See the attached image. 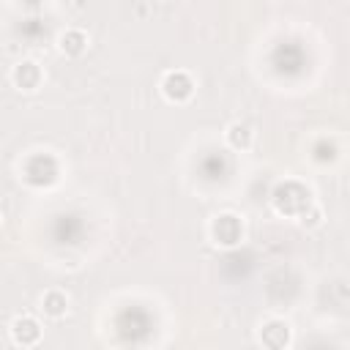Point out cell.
<instances>
[{
	"label": "cell",
	"instance_id": "1",
	"mask_svg": "<svg viewBox=\"0 0 350 350\" xmlns=\"http://www.w3.org/2000/svg\"><path fill=\"white\" fill-rule=\"evenodd\" d=\"M19 178L27 183V186H36V189H49L60 180V161L55 153L49 150H36V153H27L22 161H19Z\"/></svg>",
	"mask_w": 350,
	"mask_h": 350
},
{
	"label": "cell",
	"instance_id": "2",
	"mask_svg": "<svg viewBox=\"0 0 350 350\" xmlns=\"http://www.w3.org/2000/svg\"><path fill=\"white\" fill-rule=\"evenodd\" d=\"M271 202H273V211H276V213L298 219V216H301V213H304L314 200H312V191H309L301 180L287 178V180H282V183L273 189Z\"/></svg>",
	"mask_w": 350,
	"mask_h": 350
},
{
	"label": "cell",
	"instance_id": "3",
	"mask_svg": "<svg viewBox=\"0 0 350 350\" xmlns=\"http://www.w3.org/2000/svg\"><path fill=\"white\" fill-rule=\"evenodd\" d=\"M208 238L219 249H235L246 238V224H243V219L238 213L221 211V213L211 216V221H208Z\"/></svg>",
	"mask_w": 350,
	"mask_h": 350
},
{
	"label": "cell",
	"instance_id": "4",
	"mask_svg": "<svg viewBox=\"0 0 350 350\" xmlns=\"http://www.w3.org/2000/svg\"><path fill=\"white\" fill-rule=\"evenodd\" d=\"M159 90L170 104H189L197 93V79L186 68H170L159 79Z\"/></svg>",
	"mask_w": 350,
	"mask_h": 350
},
{
	"label": "cell",
	"instance_id": "5",
	"mask_svg": "<svg viewBox=\"0 0 350 350\" xmlns=\"http://www.w3.org/2000/svg\"><path fill=\"white\" fill-rule=\"evenodd\" d=\"M46 74H44V66L36 60V57H22L11 66L8 71V82L19 90V93H36L41 85H44Z\"/></svg>",
	"mask_w": 350,
	"mask_h": 350
},
{
	"label": "cell",
	"instance_id": "6",
	"mask_svg": "<svg viewBox=\"0 0 350 350\" xmlns=\"http://www.w3.org/2000/svg\"><path fill=\"white\" fill-rule=\"evenodd\" d=\"M257 342L262 350H287L293 345V325L284 317H265L257 325Z\"/></svg>",
	"mask_w": 350,
	"mask_h": 350
},
{
	"label": "cell",
	"instance_id": "7",
	"mask_svg": "<svg viewBox=\"0 0 350 350\" xmlns=\"http://www.w3.org/2000/svg\"><path fill=\"white\" fill-rule=\"evenodd\" d=\"M8 336L16 347H38L41 336H44V328H41V320L33 317V314H16L11 317L8 323Z\"/></svg>",
	"mask_w": 350,
	"mask_h": 350
},
{
	"label": "cell",
	"instance_id": "8",
	"mask_svg": "<svg viewBox=\"0 0 350 350\" xmlns=\"http://www.w3.org/2000/svg\"><path fill=\"white\" fill-rule=\"evenodd\" d=\"M55 44H57V52L60 55H66V57H82L90 49V36H88V30L71 25V27H63L57 33V41Z\"/></svg>",
	"mask_w": 350,
	"mask_h": 350
},
{
	"label": "cell",
	"instance_id": "9",
	"mask_svg": "<svg viewBox=\"0 0 350 350\" xmlns=\"http://www.w3.org/2000/svg\"><path fill=\"white\" fill-rule=\"evenodd\" d=\"M71 309V301H68V293L60 290V287H49L41 293V301H38V312L46 317V320H63Z\"/></svg>",
	"mask_w": 350,
	"mask_h": 350
},
{
	"label": "cell",
	"instance_id": "10",
	"mask_svg": "<svg viewBox=\"0 0 350 350\" xmlns=\"http://www.w3.org/2000/svg\"><path fill=\"white\" fill-rule=\"evenodd\" d=\"M224 145H227L230 150H235V153L252 150V145H254V131H252V126L243 123V120L227 123V126H224Z\"/></svg>",
	"mask_w": 350,
	"mask_h": 350
},
{
	"label": "cell",
	"instance_id": "11",
	"mask_svg": "<svg viewBox=\"0 0 350 350\" xmlns=\"http://www.w3.org/2000/svg\"><path fill=\"white\" fill-rule=\"evenodd\" d=\"M339 153H342V148H339V142L334 137H320L314 142V148H312V159L320 161V164H334L339 159Z\"/></svg>",
	"mask_w": 350,
	"mask_h": 350
},
{
	"label": "cell",
	"instance_id": "12",
	"mask_svg": "<svg viewBox=\"0 0 350 350\" xmlns=\"http://www.w3.org/2000/svg\"><path fill=\"white\" fill-rule=\"evenodd\" d=\"M295 221H298V227H304V230H317V227L323 224V208H320V202H312Z\"/></svg>",
	"mask_w": 350,
	"mask_h": 350
},
{
	"label": "cell",
	"instance_id": "13",
	"mask_svg": "<svg viewBox=\"0 0 350 350\" xmlns=\"http://www.w3.org/2000/svg\"><path fill=\"white\" fill-rule=\"evenodd\" d=\"M0 227H3V213H0Z\"/></svg>",
	"mask_w": 350,
	"mask_h": 350
}]
</instances>
